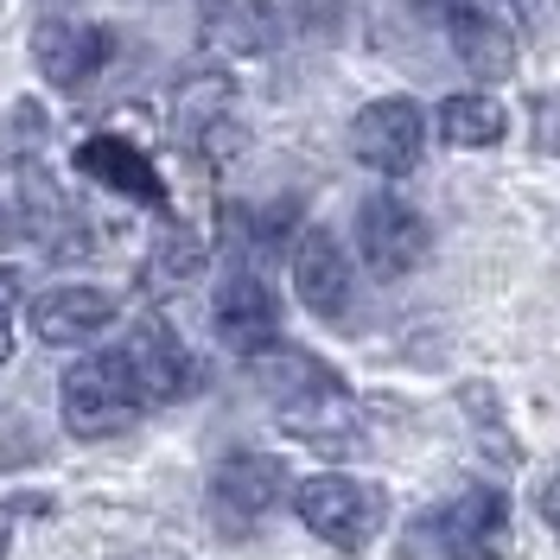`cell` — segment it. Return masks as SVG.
<instances>
[{
    "label": "cell",
    "instance_id": "cell-1",
    "mask_svg": "<svg viewBox=\"0 0 560 560\" xmlns=\"http://www.w3.org/2000/svg\"><path fill=\"white\" fill-rule=\"evenodd\" d=\"M248 363H255V383L268 395L275 420L293 440H306L313 453H331V458L363 446V408H357V395L345 388V376L331 363H318L313 350H293V345H268Z\"/></svg>",
    "mask_w": 560,
    "mask_h": 560
},
{
    "label": "cell",
    "instance_id": "cell-2",
    "mask_svg": "<svg viewBox=\"0 0 560 560\" xmlns=\"http://www.w3.org/2000/svg\"><path fill=\"white\" fill-rule=\"evenodd\" d=\"M503 541H510V503H503V490L465 485L458 497H446L440 510H427L408 528L401 560H503Z\"/></svg>",
    "mask_w": 560,
    "mask_h": 560
},
{
    "label": "cell",
    "instance_id": "cell-3",
    "mask_svg": "<svg viewBox=\"0 0 560 560\" xmlns=\"http://www.w3.org/2000/svg\"><path fill=\"white\" fill-rule=\"evenodd\" d=\"M293 510L300 523L313 528L318 541H331L338 555H363L376 535H383L388 497L363 478H345V471H325V478H306L293 490Z\"/></svg>",
    "mask_w": 560,
    "mask_h": 560
},
{
    "label": "cell",
    "instance_id": "cell-4",
    "mask_svg": "<svg viewBox=\"0 0 560 560\" xmlns=\"http://www.w3.org/2000/svg\"><path fill=\"white\" fill-rule=\"evenodd\" d=\"M135 415L140 395L121 350H96V357L65 370V427L77 440H115V433L135 427Z\"/></svg>",
    "mask_w": 560,
    "mask_h": 560
},
{
    "label": "cell",
    "instance_id": "cell-5",
    "mask_svg": "<svg viewBox=\"0 0 560 560\" xmlns=\"http://www.w3.org/2000/svg\"><path fill=\"white\" fill-rule=\"evenodd\" d=\"M173 135H178V147H185L198 166H210V173L236 160V147H243V121H236V90H230L223 70H191V77L178 83Z\"/></svg>",
    "mask_w": 560,
    "mask_h": 560
},
{
    "label": "cell",
    "instance_id": "cell-6",
    "mask_svg": "<svg viewBox=\"0 0 560 560\" xmlns=\"http://www.w3.org/2000/svg\"><path fill=\"white\" fill-rule=\"evenodd\" d=\"M287 497V465L268 453H230L210 471V523L217 535H255L261 516Z\"/></svg>",
    "mask_w": 560,
    "mask_h": 560
},
{
    "label": "cell",
    "instance_id": "cell-7",
    "mask_svg": "<svg viewBox=\"0 0 560 560\" xmlns=\"http://www.w3.org/2000/svg\"><path fill=\"white\" fill-rule=\"evenodd\" d=\"M350 153L383 178L415 173L420 153H427V115H420V103L383 96V103L357 108V121H350Z\"/></svg>",
    "mask_w": 560,
    "mask_h": 560
},
{
    "label": "cell",
    "instance_id": "cell-8",
    "mask_svg": "<svg viewBox=\"0 0 560 560\" xmlns=\"http://www.w3.org/2000/svg\"><path fill=\"white\" fill-rule=\"evenodd\" d=\"M121 357H128V376H135L140 408L185 401V395H191V383H198V370H191V350L178 345V331H173L160 313H147L135 331H128Z\"/></svg>",
    "mask_w": 560,
    "mask_h": 560
},
{
    "label": "cell",
    "instance_id": "cell-9",
    "mask_svg": "<svg viewBox=\"0 0 560 560\" xmlns=\"http://www.w3.org/2000/svg\"><path fill=\"white\" fill-rule=\"evenodd\" d=\"M427 217H420L415 205H401L395 191H376V198H363V210H357V248H363V261H370V275H408V268H420L427 261Z\"/></svg>",
    "mask_w": 560,
    "mask_h": 560
},
{
    "label": "cell",
    "instance_id": "cell-10",
    "mask_svg": "<svg viewBox=\"0 0 560 560\" xmlns=\"http://www.w3.org/2000/svg\"><path fill=\"white\" fill-rule=\"evenodd\" d=\"M108 51H115V38H108L103 26H90V20L45 13L33 26V65L51 90H83V83L108 65Z\"/></svg>",
    "mask_w": 560,
    "mask_h": 560
},
{
    "label": "cell",
    "instance_id": "cell-11",
    "mask_svg": "<svg viewBox=\"0 0 560 560\" xmlns=\"http://www.w3.org/2000/svg\"><path fill=\"white\" fill-rule=\"evenodd\" d=\"M217 338L243 357H261L268 345H280V300L255 268H236L217 287Z\"/></svg>",
    "mask_w": 560,
    "mask_h": 560
},
{
    "label": "cell",
    "instance_id": "cell-12",
    "mask_svg": "<svg viewBox=\"0 0 560 560\" xmlns=\"http://www.w3.org/2000/svg\"><path fill=\"white\" fill-rule=\"evenodd\" d=\"M433 13H440V33L453 45V58L471 77L497 83V77L516 70V33L503 20H490L485 7H471V0H433Z\"/></svg>",
    "mask_w": 560,
    "mask_h": 560
},
{
    "label": "cell",
    "instance_id": "cell-13",
    "mask_svg": "<svg viewBox=\"0 0 560 560\" xmlns=\"http://www.w3.org/2000/svg\"><path fill=\"white\" fill-rule=\"evenodd\" d=\"M293 293L300 306L318 318H345L350 313V293H357V275H350V255L331 230H306L293 243Z\"/></svg>",
    "mask_w": 560,
    "mask_h": 560
},
{
    "label": "cell",
    "instance_id": "cell-14",
    "mask_svg": "<svg viewBox=\"0 0 560 560\" xmlns=\"http://www.w3.org/2000/svg\"><path fill=\"white\" fill-rule=\"evenodd\" d=\"M77 173L108 185V191H121V198H135V205H147V210H166V185H160V173H153V160L121 135H90L83 140V147H77Z\"/></svg>",
    "mask_w": 560,
    "mask_h": 560
},
{
    "label": "cell",
    "instance_id": "cell-15",
    "mask_svg": "<svg viewBox=\"0 0 560 560\" xmlns=\"http://www.w3.org/2000/svg\"><path fill=\"white\" fill-rule=\"evenodd\" d=\"M198 38H205V51H217V58H261V51H275L280 20H275L268 0H205Z\"/></svg>",
    "mask_w": 560,
    "mask_h": 560
},
{
    "label": "cell",
    "instance_id": "cell-16",
    "mask_svg": "<svg viewBox=\"0 0 560 560\" xmlns=\"http://www.w3.org/2000/svg\"><path fill=\"white\" fill-rule=\"evenodd\" d=\"M115 318V293L108 287H51L33 300V331L38 345H90Z\"/></svg>",
    "mask_w": 560,
    "mask_h": 560
},
{
    "label": "cell",
    "instance_id": "cell-17",
    "mask_svg": "<svg viewBox=\"0 0 560 560\" xmlns=\"http://www.w3.org/2000/svg\"><path fill=\"white\" fill-rule=\"evenodd\" d=\"M440 135L453 140V147H497L503 140V103H490V96H446L440 103Z\"/></svg>",
    "mask_w": 560,
    "mask_h": 560
},
{
    "label": "cell",
    "instance_id": "cell-18",
    "mask_svg": "<svg viewBox=\"0 0 560 560\" xmlns=\"http://www.w3.org/2000/svg\"><path fill=\"white\" fill-rule=\"evenodd\" d=\"M198 268H205V243H198L185 223H166L160 243H153V268H147L153 287H178V280H191Z\"/></svg>",
    "mask_w": 560,
    "mask_h": 560
},
{
    "label": "cell",
    "instance_id": "cell-19",
    "mask_svg": "<svg viewBox=\"0 0 560 560\" xmlns=\"http://www.w3.org/2000/svg\"><path fill=\"white\" fill-rule=\"evenodd\" d=\"M458 401L471 408V427H478V440H485V453L497 458V465H516V458H523V446L503 433V420H497V395H490L485 383H471L465 395H458Z\"/></svg>",
    "mask_w": 560,
    "mask_h": 560
},
{
    "label": "cell",
    "instance_id": "cell-20",
    "mask_svg": "<svg viewBox=\"0 0 560 560\" xmlns=\"http://www.w3.org/2000/svg\"><path fill=\"white\" fill-rule=\"evenodd\" d=\"M535 147L541 153H560V90H541L535 96Z\"/></svg>",
    "mask_w": 560,
    "mask_h": 560
},
{
    "label": "cell",
    "instance_id": "cell-21",
    "mask_svg": "<svg viewBox=\"0 0 560 560\" xmlns=\"http://www.w3.org/2000/svg\"><path fill=\"white\" fill-rule=\"evenodd\" d=\"M13 300H20V275H13V268H0V363L13 357V325H7Z\"/></svg>",
    "mask_w": 560,
    "mask_h": 560
},
{
    "label": "cell",
    "instance_id": "cell-22",
    "mask_svg": "<svg viewBox=\"0 0 560 560\" xmlns=\"http://www.w3.org/2000/svg\"><path fill=\"white\" fill-rule=\"evenodd\" d=\"M541 523L560 535V478H548V485H541Z\"/></svg>",
    "mask_w": 560,
    "mask_h": 560
},
{
    "label": "cell",
    "instance_id": "cell-23",
    "mask_svg": "<svg viewBox=\"0 0 560 560\" xmlns=\"http://www.w3.org/2000/svg\"><path fill=\"white\" fill-rule=\"evenodd\" d=\"M7 541H13V516L0 510V555H7Z\"/></svg>",
    "mask_w": 560,
    "mask_h": 560
},
{
    "label": "cell",
    "instance_id": "cell-24",
    "mask_svg": "<svg viewBox=\"0 0 560 560\" xmlns=\"http://www.w3.org/2000/svg\"><path fill=\"white\" fill-rule=\"evenodd\" d=\"M128 560H166V555H128Z\"/></svg>",
    "mask_w": 560,
    "mask_h": 560
},
{
    "label": "cell",
    "instance_id": "cell-25",
    "mask_svg": "<svg viewBox=\"0 0 560 560\" xmlns=\"http://www.w3.org/2000/svg\"><path fill=\"white\" fill-rule=\"evenodd\" d=\"M516 7H523V0H516Z\"/></svg>",
    "mask_w": 560,
    "mask_h": 560
}]
</instances>
